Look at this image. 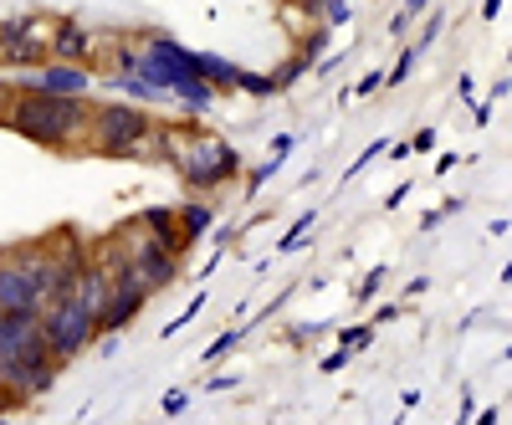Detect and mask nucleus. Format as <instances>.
<instances>
[{"instance_id": "1", "label": "nucleus", "mask_w": 512, "mask_h": 425, "mask_svg": "<svg viewBox=\"0 0 512 425\" xmlns=\"http://www.w3.org/2000/svg\"><path fill=\"white\" fill-rule=\"evenodd\" d=\"M0 123H6L11 134H21L26 144L77 154V149H88L93 103L88 98H67V93H41V88L16 82V88L0 93Z\"/></svg>"}, {"instance_id": "2", "label": "nucleus", "mask_w": 512, "mask_h": 425, "mask_svg": "<svg viewBox=\"0 0 512 425\" xmlns=\"http://www.w3.org/2000/svg\"><path fill=\"white\" fill-rule=\"evenodd\" d=\"M67 364L52 354L41 313H0V390L16 395L21 405L47 395Z\"/></svg>"}, {"instance_id": "3", "label": "nucleus", "mask_w": 512, "mask_h": 425, "mask_svg": "<svg viewBox=\"0 0 512 425\" xmlns=\"http://www.w3.org/2000/svg\"><path fill=\"white\" fill-rule=\"evenodd\" d=\"M139 77H149V82H154L159 98L185 103V113H190V118L210 113V108H216V98H221L216 82H205V77L195 72V52H190V47H180L175 36H149V41H144Z\"/></svg>"}, {"instance_id": "4", "label": "nucleus", "mask_w": 512, "mask_h": 425, "mask_svg": "<svg viewBox=\"0 0 512 425\" xmlns=\"http://www.w3.org/2000/svg\"><path fill=\"white\" fill-rule=\"evenodd\" d=\"M169 169L185 180V190L205 195L241 175V149H231L221 134L195 129V123H169Z\"/></svg>"}, {"instance_id": "5", "label": "nucleus", "mask_w": 512, "mask_h": 425, "mask_svg": "<svg viewBox=\"0 0 512 425\" xmlns=\"http://www.w3.org/2000/svg\"><path fill=\"white\" fill-rule=\"evenodd\" d=\"M52 303V241H16L0 251V308L41 313Z\"/></svg>"}, {"instance_id": "6", "label": "nucleus", "mask_w": 512, "mask_h": 425, "mask_svg": "<svg viewBox=\"0 0 512 425\" xmlns=\"http://www.w3.org/2000/svg\"><path fill=\"white\" fill-rule=\"evenodd\" d=\"M154 134V118L134 103H93V123H88V154L103 159H139L144 144Z\"/></svg>"}, {"instance_id": "7", "label": "nucleus", "mask_w": 512, "mask_h": 425, "mask_svg": "<svg viewBox=\"0 0 512 425\" xmlns=\"http://www.w3.org/2000/svg\"><path fill=\"white\" fill-rule=\"evenodd\" d=\"M41 333H47L52 354H57L62 364H72V359H82V354H93V349H98L103 323H98L93 308H82L77 297L67 292V297H52V303L41 308Z\"/></svg>"}, {"instance_id": "8", "label": "nucleus", "mask_w": 512, "mask_h": 425, "mask_svg": "<svg viewBox=\"0 0 512 425\" xmlns=\"http://www.w3.org/2000/svg\"><path fill=\"white\" fill-rule=\"evenodd\" d=\"M113 246L128 257V267H134L139 277H144V287L149 292H164V287H175L180 282V272H185V257L175 246H164V241H154L139 221H128L123 226V236H113Z\"/></svg>"}, {"instance_id": "9", "label": "nucleus", "mask_w": 512, "mask_h": 425, "mask_svg": "<svg viewBox=\"0 0 512 425\" xmlns=\"http://www.w3.org/2000/svg\"><path fill=\"white\" fill-rule=\"evenodd\" d=\"M47 21L36 16H11L0 21V67H41L52 62V47H47Z\"/></svg>"}, {"instance_id": "10", "label": "nucleus", "mask_w": 512, "mask_h": 425, "mask_svg": "<svg viewBox=\"0 0 512 425\" xmlns=\"http://www.w3.org/2000/svg\"><path fill=\"white\" fill-rule=\"evenodd\" d=\"M47 47H52V62H82V67H93L98 36H93V26H82L77 16H57V21H47Z\"/></svg>"}, {"instance_id": "11", "label": "nucleus", "mask_w": 512, "mask_h": 425, "mask_svg": "<svg viewBox=\"0 0 512 425\" xmlns=\"http://www.w3.org/2000/svg\"><path fill=\"white\" fill-rule=\"evenodd\" d=\"M26 88H41V93H67V98H88L93 88V67L82 62H41L31 77H21Z\"/></svg>"}, {"instance_id": "12", "label": "nucleus", "mask_w": 512, "mask_h": 425, "mask_svg": "<svg viewBox=\"0 0 512 425\" xmlns=\"http://www.w3.org/2000/svg\"><path fill=\"white\" fill-rule=\"evenodd\" d=\"M154 241H164V246H175L180 251V257H185V251H190V241H185V231H180V216H175V205H149V210H139V216H134Z\"/></svg>"}, {"instance_id": "13", "label": "nucleus", "mask_w": 512, "mask_h": 425, "mask_svg": "<svg viewBox=\"0 0 512 425\" xmlns=\"http://www.w3.org/2000/svg\"><path fill=\"white\" fill-rule=\"evenodd\" d=\"M175 216H180V231H185V241L195 246V241H205V236H210V226H216V205L195 195V200L175 205Z\"/></svg>"}, {"instance_id": "14", "label": "nucleus", "mask_w": 512, "mask_h": 425, "mask_svg": "<svg viewBox=\"0 0 512 425\" xmlns=\"http://www.w3.org/2000/svg\"><path fill=\"white\" fill-rule=\"evenodd\" d=\"M195 72L205 82H216L221 93H236V82H241V67L226 62V57H216V52H195Z\"/></svg>"}, {"instance_id": "15", "label": "nucleus", "mask_w": 512, "mask_h": 425, "mask_svg": "<svg viewBox=\"0 0 512 425\" xmlns=\"http://www.w3.org/2000/svg\"><path fill=\"white\" fill-rule=\"evenodd\" d=\"M241 338H246V328H226V333H216V338H210V344H205L200 364H221V359H231V349L241 344Z\"/></svg>"}, {"instance_id": "16", "label": "nucleus", "mask_w": 512, "mask_h": 425, "mask_svg": "<svg viewBox=\"0 0 512 425\" xmlns=\"http://www.w3.org/2000/svg\"><path fill=\"white\" fill-rule=\"evenodd\" d=\"M313 226H318V210H303V216L292 221V231L277 241V251H297V246H308V236H313Z\"/></svg>"}, {"instance_id": "17", "label": "nucleus", "mask_w": 512, "mask_h": 425, "mask_svg": "<svg viewBox=\"0 0 512 425\" xmlns=\"http://www.w3.org/2000/svg\"><path fill=\"white\" fill-rule=\"evenodd\" d=\"M236 93H251V98H272V93H277V77H262V72H241Z\"/></svg>"}, {"instance_id": "18", "label": "nucleus", "mask_w": 512, "mask_h": 425, "mask_svg": "<svg viewBox=\"0 0 512 425\" xmlns=\"http://www.w3.org/2000/svg\"><path fill=\"white\" fill-rule=\"evenodd\" d=\"M308 67H313V57H303V52H297L292 62H282V67L272 72V77H277V93H287V88H292V82H297V77H303Z\"/></svg>"}, {"instance_id": "19", "label": "nucleus", "mask_w": 512, "mask_h": 425, "mask_svg": "<svg viewBox=\"0 0 512 425\" xmlns=\"http://www.w3.org/2000/svg\"><path fill=\"white\" fill-rule=\"evenodd\" d=\"M282 164H287L282 154H272V159H262V164H256V169H251V175H246V195H256V190H262V185H267V180L277 175V169H282Z\"/></svg>"}, {"instance_id": "20", "label": "nucleus", "mask_w": 512, "mask_h": 425, "mask_svg": "<svg viewBox=\"0 0 512 425\" xmlns=\"http://www.w3.org/2000/svg\"><path fill=\"white\" fill-rule=\"evenodd\" d=\"M200 313H205V292H195V297H190V303H185V313H180L175 323H164V338H175L180 328H190V323H195Z\"/></svg>"}, {"instance_id": "21", "label": "nucleus", "mask_w": 512, "mask_h": 425, "mask_svg": "<svg viewBox=\"0 0 512 425\" xmlns=\"http://www.w3.org/2000/svg\"><path fill=\"white\" fill-rule=\"evenodd\" d=\"M190 410V390H164L159 395V415H185Z\"/></svg>"}, {"instance_id": "22", "label": "nucleus", "mask_w": 512, "mask_h": 425, "mask_svg": "<svg viewBox=\"0 0 512 425\" xmlns=\"http://www.w3.org/2000/svg\"><path fill=\"white\" fill-rule=\"evenodd\" d=\"M415 62H420V47H405V52H400V62H395V72L384 77V82H405V77L415 72Z\"/></svg>"}, {"instance_id": "23", "label": "nucleus", "mask_w": 512, "mask_h": 425, "mask_svg": "<svg viewBox=\"0 0 512 425\" xmlns=\"http://www.w3.org/2000/svg\"><path fill=\"white\" fill-rule=\"evenodd\" d=\"M369 338H374V328H369V323H359V328H344V333H338V344H344V349H364Z\"/></svg>"}, {"instance_id": "24", "label": "nucleus", "mask_w": 512, "mask_h": 425, "mask_svg": "<svg viewBox=\"0 0 512 425\" xmlns=\"http://www.w3.org/2000/svg\"><path fill=\"white\" fill-rule=\"evenodd\" d=\"M349 359H354V349H344V344H338L333 354H323V359H318V369H323V374H338V369H344Z\"/></svg>"}, {"instance_id": "25", "label": "nucleus", "mask_w": 512, "mask_h": 425, "mask_svg": "<svg viewBox=\"0 0 512 425\" xmlns=\"http://www.w3.org/2000/svg\"><path fill=\"white\" fill-rule=\"evenodd\" d=\"M241 385V374H216V379H205V395H226Z\"/></svg>"}, {"instance_id": "26", "label": "nucleus", "mask_w": 512, "mask_h": 425, "mask_svg": "<svg viewBox=\"0 0 512 425\" xmlns=\"http://www.w3.org/2000/svg\"><path fill=\"white\" fill-rule=\"evenodd\" d=\"M379 88H384V72H369V77H359V88H354V93L369 98V93H379Z\"/></svg>"}, {"instance_id": "27", "label": "nucleus", "mask_w": 512, "mask_h": 425, "mask_svg": "<svg viewBox=\"0 0 512 425\" xmlns=\"http://www.w3.org/2000/svg\"><path fill=\"white\" fill-rule=\"evenodd\" d=\"M292 149H297V134H277V139H272V154L292 159Z\"/></svg>"}, {"instance_id": "28", "label": "nucleus", "mask_w": 512, "mask_h": 425, "mask_svg": "<svg viewBox=\"0 0 512 425\" xmlns=\"http://www.w3.org/2000/svg\"><path fill=\"white\" fill-rule=\"evenodd\" d=\"M431 144H436V134H431V129H420V134L410 139V149H431Z\"/></svg>"}, {"instance_id": "29", "label": "nucleus", "mask_w": 512, "mask_h": 425, "mask_svg": "<svg viewBox=\"0 0 512 425\" xmlns=\"http://www.w3.org/2000/svg\"><path fill=\"white\" fill-rule=\"evenodd\" d=\"M425 6H431V0H405V16H410V21H415V16H420V11H425Z\"/></svg>"}, {"instance_id": "30", "label": "nucleus", "mask_w": 512, "mask_h": 425, "mask_svg": "<svg viewBox=\"0 0 512 425\" xmlns=\"http://www.w3.org/2000/svg\"><path fill=\"white\" fill-rule=\"evenodd\" d=\"M16 405H21L16 395H6V390H0V415H6V410H16Z\"/></svg>"}, {"instance_id": "31", "label": "nucleus", "mask_w": 512, "mask_h": 425, "mask_svg": "<svg viewBox=\"0 0 512 425\" xmlns=\"http://www.w3.org/2000/svg\"><path fill=\"white\" fill-rule=\"evenodd\" d=\"M0 313H6V308H0Z\"/></svg>"}]
</instances>
